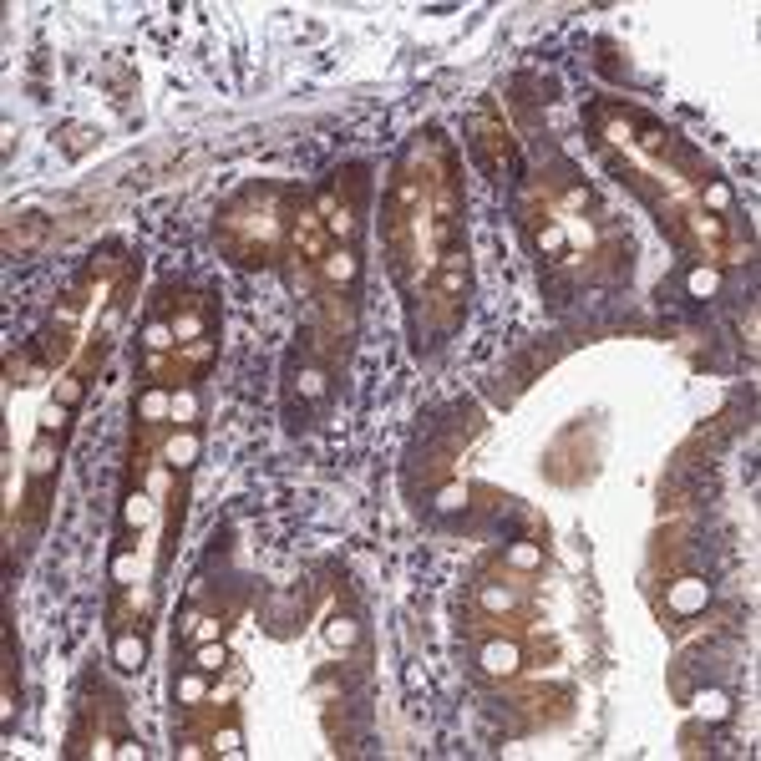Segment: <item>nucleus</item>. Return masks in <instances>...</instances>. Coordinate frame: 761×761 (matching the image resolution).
<instances>
[{
  "label": "nucleus",
  "instance_id": "1",
  "mask_svg": "<svg viewBox=\"0 0 761 761\" xmlns=\"http://www.w3.org/2000/svg\"><path fill=\"white\" fill-rule=\"evenodd\" d=\"M482 665L493 670V675H502V670L518 665V650H513V644H487V650H482Z\"/></svg>",
  "mask_w": 761,
  "mask_h": 761
},
{
  "label": "nucleus",
  "instance_id": "5",
  "mask_svg": "<svg viewBox=\"0 0 761 761\" xmlns=\"http://www.w3.org/2000/svg\"><path fill=\"white\" fill-rule=\"evenodd\" d=\"M224 665V650H218V644H203L198 650V670H218Z\"/></svg>",
  "mask_w": 761,
  "mask_h": 761
},
{
  "label": "nucleus",
  "instance_id": "2",
  "mask_svg": "<svg viewBox=\"0 0 761 761\" xmlns=\"http://www.w3.org/2000/svg\"><path fill=\"white\" fill-rule=\"evenodd\" d=\"M670 604H675V609H695V604H705V584L686 578L680 589H670Z\"/></svg>",
  "mask_w": 761,
  "mask_h": 761
},
{
  "label": "nucleus",
  "instance_id": "4",
  "mask_svg": "<svg viewBox=\"0 0 761 761\" xmlns=\"http://www.w3.org/2000/svg\"><path fill=\"white\" fill-rule=\"evenodd\" d=\"M690 294H716V274H711V269H695V274H690Z\"/></svg>",
  "mask_w": 761,
  "mask_h": 761
},
{
  "label": "nucleus",
  "instance_id": "3",
  "mask_svg": "<svg viewBox=\"0 0 761 761\" xmlns=\"http://www.w3.org/2000/svg\"><path fill=\"white\" fill-rule=\"evenodd\" d=\"M117 665H122V670H137V665H143V640L122 635V640H117Z\"/></svg>",
  "mask_w": 761,
  "mask_h": 761
},
{
  "label": "nucleus",
  "instance_id": "7",
  "mask_svg": "<svg viewBox=\"0 0 761 761\" xmlns=\"http://www.w3.org/2000/svg\"><path fill=\"white\" fill-rule=\"evenodd\" d=\"M701 711H711V716H726V695H701Z\"/></svg>",
  "mask_w": 761,
  "mask_h": 761
},
{
  "label": "nucleus",
  "instance_id": "6",
  "mask_svg": "<svg viewBox=\"0 0 761 761\" xmlns=\"http://www.w3.org/2000/svg\"><path fill=\"white\" fill-rule=\"evenodd\" d=\"M198 452V442H193V436H183V442H173V462L178 467H188V457Z\"/></svg>",
  "mask_w": 761,
  "mask_h": 761
}]
</instances>
